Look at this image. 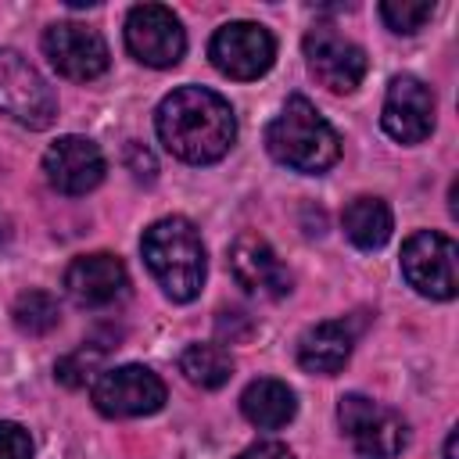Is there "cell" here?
Here are the masks:
<instances>
[{"instance_id":"6da1fadb","label":"cell","mask_w":459,"mask_h":459,"mask_svg":"<svg viewBox=\"0 0 459 459\" xmlns=\"http://www.w3.org/2000/svg\"><path fill=\"white\" fill-rule=\"evenodd\" d=\"M154 129L169 154L190 165L219 161L237 140V118L230 100H222L208 86H179L172 90L154 115Z\"/></svg>"},{"instance_id":"7a4b0ae2","label":"cell","mask_w":459,"mask_h":459,"mask_svg":"<svg viewBox=\"0 0 459 459\" xmlns=\"http://www.w3.org/2000/svg\"><path fill=\"white\" fill-rule=\"evenodd\" d=\"M140 251L151 276L172 301H194L201 294L208 262H204V240L190 219L183 215L158 219L154 226L143 230Z\"/></svg>"},{"instance_id":"3957f363","label":"cell","mask_w":459,"mask_h":459,"mask_svg":"<svg viewBox=\"0 0 459 459\" xmlns=\"http://www.w3.org/2000/svg\"><path fill=\"white\" fill-rule=\"evenodd\" d=\"M265 147L280 165L308 176L326 172L341 158V136L305 97H290L283 111L269 122Z\"/></svg>"},{"instance_id":"277c9868","label":"cell","mask_w":459,"mask_h":459,"mask_svg":"<svg viewBox=\"0 0 459 459\" xmlns=\"http://www.w3.org/2000/svg\"><path fill=\"white\" fill-rule=\"evenodd\" d=\"M337 420L359 459H394L409 441L405 420L366 394H344L337 402Z\"/></svg>"},{"instance_id":"5b68a950","label":"cell","mask_w":459,"mask_h":459,"mask_svg":"<svg viewBox=\"0 0 459 459\" xmlns=\"http://www.w3.org/2000/svg\"><path fill=\"white\" fill-rule=\"evenodd\" d=\"M0 111L25 129H47L57 118L50 82L18 50H0Z\"/></svg>"},{"instance_id":"8992f818","label":"cell","mask_w":459,"mask_h":459,"mask_svg":"<svg viewBox=\"0 0 459 459\" xmlns=\"http://www.w3.org/2000/svg\"><path fill=\"white\" fill-rule=\"evenodd\" d=\"M455 240L437 230H420L402 244V273L409 287L434 301H452L459 290L455 280Z\"/></svg>"},{"instance_id":"52a82bcc","label":"cell","mask_w":459,"mask_h":459,"mask_svg":"<svg viewBox=\"0 0 459 459\" xmlns=\"http://www.w3.org/2000/svg\"><path fill=\"white\" fill-rule=\"evenodd\" d=\"M90 398H93L97 412H104L111 420L151 416L165 405V384L147 366H115V369H100Z\"/></svg>"},{"instance_id":"ba28073f","label":"cell","mask_w":459,"mask_h":459,"mask_svg":"<svg viewBox=\"0 0 459 459\" xmlns=\"http://www.w3.org/2000/svg\"><path fill=\"white\" fill-rule=\"evenodd\" d=\"M208 57L222 75L247 82L273 68L276 39L258 22H230V25L215 29V36L208 43Z\"/></svg>"},{"instance_id":"9c48e42d","label":"cell","mask_w":459,"mask_h":459,"mask_svg":"<svg viewBox=\"0 0 459 459\" xmlns=\"http://www.w3.org/2000/svg\"><path fill=\"white\" fill-rule=\"evenodd\" d=\"M126 47L140 65L172 68L186 50L183 22L161 4H136L126 18Z\"/></svg>"},{"instance_id":"30bf717a","label":"cell","mask_w":459,"mask_h":459,"mask_svg":"<svg viewBox=\"0 0 459 459\" xmlns=\"http://www.w3.org/2000/svg\"><path fill=\"white\" fill-rule=\"evenodd\" d=\"M305 61L330 93H351L366 75V50L333 25H316L305 32Z\"/></svg>"},{"instance_id":"8fae6325","label":"cell","mask_w":459,"mask_h":459,"mask_svg":"<svg viewBox=\"0 0 459 459\" xmlns=\"http://www.w3.org/2000/svg\"><path fill=\"white\" fill-rule=\"evenodd\" d=\"M43 54L57 68V75L90 82L108 72V43L97 29L82 22H57L43 32Z\"/></svg>"},{"instance_id":"7c38bea8","label":"cell","mask_w":459,"mask_h":459,"mask_svg":"<svg viewBox=\"0 0 459 459\" xmlns=\"http://www.w3.org/2000/svg\"><path fill=\"white\" fill-rule=\"evenodd\" d=\"M43 172H47V183L57 190V194H68V197H79V194H90L108 165H104V154L93 140L86 136H57L47 154H43Z\"/></svg>"},{"instance_id":"4fadbf2b","label":"cell","mask_w":459,"mask_h":459,"mask_svg":"<svg viewBox=\"0 0 459 459\" xmlns=\"http://www.w3.org/2000/svg\"><path fill=\"white\" fill-rule=\"evenodd\" d=\"M384 133L398 143H420L434 129V93L416 75H394L380 111Z\"/></svg>"},{"instance_id":"5bb4252c","label":"cell","mask_w":459,"mask_h":459,"mask_svg":"<svg viewBox=\"0 0 459 459\" xmlns=\"http://www.w3.org/2000/svg\"><path fill=\"white\" fill-rule=\"evenodd\" d=\"M230 269L233 280L258 298H283L290 290V273L287 265L276 258V251L269 247V240H262L258 233H240L230 247Z\"/></svg>"},{"instance_id":"9a60e30c","label":"cell","mask_w":459,"mask_h":459,"mask_svg":"<svg viewBox=\"0 0 459 459\" xmlns=\"http://www.w3.org/2000/svg\"><path fill=\"white\" fill-rule=\"evenodd\" d=\"M126 287H129L126 265L108 251L79 255L65 269V290L82 308H104V305L118 301L126 294Z\"/></svg>"},{"instance_id":"2e32d148","label":"cell","mask_w":459,"mask_h":459,"mask_svg":"<svg viewBox=\"0 0 459 459\" xmlns=\"http://www.w3.org/2000/svg\"><path fill=\"white\" fill-rule=\"evenodd\" d=\"M351 344H355V326L351 323H344V319L316 323L298 337V366L305 373L330 377L348 362Z\"/></svg>"},{"instance_id":"e0dca14e","label":"cell","mask_w":459,"mask_h":459,"mask_svg":"<svg viewBox=\"0 0 459 459\" xmlns=\"http://www.w3.org/2000/svg\"><path fill=\"white\" fill-rule=\"evenodd\" d=\"M240 412L247 416V423L262 427V430H276V427H287L298 412V398L294 391L283 384V380H273V377H262V380H251L240 394Z\"/></svg>"},{"instance_id":"ac0fdd59","label":"cell","mask_w":459,"mask_h":459,"mask_svg":"<svg viewBox=\"0 0 459 459\" xmlns=\"http://www.w3.org/2000/svg\"><path fill=\"white\" fill-rule=\"evenodd\" d=\"M341 222H344L348 240H351L355 247H362V251H377V247H384V244L391 240V230H394L391 208H387L380 197H369V194L348 201Z\"/></svg>"},{"instance_id":"d6986e66","label":"cell","mask_w":459,"mask_h":459,"mask_svg":"<svg viewBox=\"0 0 459 459\" xmlns=\"http://www.w3.org/2000/svg\"><path fill=\"white\" fill-rule=\"evenodd\" d=\"M179 373L190 384H197L204 391H215L233 377V359L222 344H186L183 355H179Z\"/></svg>"},{"instance_id":"ffe728a7","label":"cell","mask_w":459,"mask_h":459,"mask_svg":"<svg viewBox=\"0 0 459 459\" xmlns=\"http://www.w3.org/2000/svg\"><path fill=\"white\" fill-rule=\"evenodd\" d=\"M11 316H14V326H18L22 333H29V337H43V333H50V330L61 323L57 298L47 294V290H22V294L14 298Z\"/></svg>"},{"instance_id":"44dd1931","label":"cell","mask_w":459,"mask_h":459,"mask_svg":"<svg viewBox=\"0 0 459 459\" xmlns=\"http://www.w3.org/2000/svg\"><path fill=\"white\" fill-rule=\"evenodd\" d=\"M434 14L430 0H384L380 4V18L387 22L391 32H420Z\"/></svg>"},{"instance_id":"7402d4cb","label":"cell","mask_w":459,"mask_h":459,"mask_svg":"<svg viewBox=\"0 0 459 459\" xmlns=\"http://www.w3.org/2000/svg\"><path fill=\"white\" fill-rule=\"evenodd\" d=\"M104 348H108V344H82V348H75L72 355H65V359L54 366L57 380H61L65 387H82V384L97 373V366H100V359H104Z\"/></svg>"},{"instance_id":"603a6c76","label":"cell","mask_w":459,"mask_h":459,"mask_svg":"<svg viewBox=\"0 0 459 459\" xmlns=\"http://www.w3.org/2000/svg\"><path fill=\"white\" fill-rule=\"evenodd\" d=\"M0 459H32V437L22 423L0 420Z\"/></svg>"},{"instance_id":"cb8c5ba5","label":"cell","mask_w":459,"mask_h":459,"mask_svg":"<svg viewBox=\"0 0 459 459\" xmlns=\"http://www.w3.org/2000/svg\"><path fill=\"white\" fill-rule=\"evenodd\" d=\"M126 169L133 172V179H143V183H151V179H154V172H158L154 154H151L143 143H136V140H129V143H126Z\"/></svg>"},{"instance_id":"d4e9b609","label":"cell","mask_w":459,"mask_h":459,"mask_svg":"<svg viewBox=\"0 0 459 459\" xmlns=\"http://www.w3.org/2000/svg\"><path fill=\"white\" fill-rule=\"evenodd\" d=\"M237 459H294V455H290V448L280 445V441H258V445L244 448Z\"/></svg>"},{"instance_id":"484cf974","label":"cell","mask_w":459,"mask_h":459,"mask_svg":"<svg viewBox=\"0 0 459 459\" xmlns=\"http://www.w3.org/2000/svg\"><path fill=\"white\" fill-rule=\"evenodd\" d=\"M445 459H455V430L445 437Z\"/></svg>"}]
</instances>
